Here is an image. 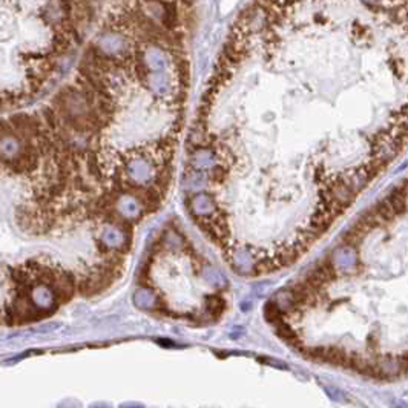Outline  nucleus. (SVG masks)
Masks as SVG:
<instances>
[{
  "label": "nucleus",
  "instance_id": "obj_1",
  "mask_svg": "<svg viewBox=\"0 0 408 408\" xmlns=\"http://www.w3.org/2000/svg\"><path fill=\"white\" fill-rule=\"evenodd\" d=\"M157 177V166L144 154H135L124 158L121 164V181L134 187H149Z\"/></svg>",
  "mask_w": 408,
  "mask_h": 408
},
{
  "label": "nucleus",
  "instance_id": "obj_2",
  "mask_svg": "<svg viewBox=\"0 0 408 408\" xmlns=\"http://www.w3.org/2000/svg\"><path fill=\"white\" fill-rule=\"evenodd\" d=\"M108 221H104L98 232V243L103 250L121 253L129 249V223L120 220L112 212L108 215Z\"/></svg>",
  "mask_w": 408,
  "mask_h": 408
},
{
  "label": "nucleus",
  "instance_id": "obj_22",
  "mask_svg": "<svg viewBox=\"0 0 408 408\" xmlns=\"http://www.w3.org/2000/svg\"><path fill=\"white\" fill-rule=\"evenodd\" d=\"M89 408H109V405H108V404H101V402H100V404H94V405H91Z\"/></svg>",
  "mask_w": 408,
  "mask_h": 408
},
{
  "label": "nucleus",
  "instance_id": "obj_5",
  "mask_svg": "<svg viewBox=\"0 0 408 408\" xmlns=\"http://www.w3.org/2000/svg\"><path fill=\"white\" fill-rule=\"evenodd\" d=\"M329 264L335 270V273L339 275H352L359 270V261H358V252L353 246H341L333 250V253L329 258Z\"/></svg>",
  "mask_w": 408,
  "mask_h": 408
},
{
  "label": "nucleus",
  "instance_id": "obj_11",
  "mask_svg": "<svg viewBox=\"0 0 408 408\" xmlns=\"http://www.w3.org/2000/svg\"><path fill=\"white\" fill-rule=\"evenodd\" d=\"M201 275H203L204 281L209 283V284L213 286V287L224 289V287L227 286V280H226V276H224L217 267H213V266H210V264H204V266H201Z\"/></svg>",
  "mask_w": 408,
  "mask_h": 408
},
{
  "label": "nucleus",
  "instance_id": "obj_18",
  "mask_svg": "<svg viewBox=\"0 0 408 408\" xmlns=\"http://www.w3.org/2000/svg\"><path fill=\"white\" fill-rule=\"evenodd\" d=\"M261 362H266L267 366L270 367H276V369H283V370H287L289 367L284 364V362H280V361H273L272 358H261Z\"/></svg>",
  "mask_w": 408,
  "mask_h": 408
},
{
  "label": "nucleus",
  "instance_id": "obj_21",
  "mask_svg": "<svg viewBox=\"0 0 408 408\" xmlns=\"http://www.w3.org/2000/svg\"><path fill=\"white\" fill-rule=\"evenodd\" d=\"M58 408H77V405H74L71 402H65V404H61Z\"/></svg>",
  "mask_w": 408,
  "mask_h": 408
},
{
  "label": "nucleus",
  "instance_id": "obj_15",
  "mask_svg": "<svg viewBox=\"0 0 408 408\" xmlns=\"http://www.w3.org/2000/svg\"><path fill=\"white\" fill-rule=\"evenodd\" d=\"M264 316H266V319H267L270 324H273V326H276L278 323H281V321L284 319L283 315H281V312L278 310V307L275 306L273 301L266 304V307H264Z\"/></svg>",
  "mask_w": 408,
  "mask_h": 408
},
{
  "label": "nucleus",
  "instance_id": "obj_16",
  "mask_svg": "<svg viewBox=\"0 0 408 408\" xmlns=\"http://www.w3.org/2000/svg\"><path fill=\"white\" fill-rule=\"evenodd\" d=\"M60 327H61L60 323H43V324H40L38 327H35L34 332H35V333H52V332L58 330Z\"/></svg>",
  "mask_w": 408,
  "mask_h": 408
},
{
  "label": "nucleus",
  "instance_id": "obj_6",
  "mask_svg": "<svg viewBox=\"0 0 408 408\" xmlns=\"http://www.w3.org/2000/svg\"><path fill=\"white\" fill-rule=\"evenodd\" d=\"M26 149V143L14 132H6L0 135V163L3 164L12 163L18 160Z\"/></svg>",
  "mask_w": 408,
  "mask_h": 408
},
{
  "label": "nucleus",
  "instance_id": "obj_10",
  "mask_svg": "<svg viewBox=\"0 0 408 408\" xmlns=\"http://www.w3.org/2000/svg\"><path fill=\"white\" fill-rule=\"evenodd\" d=\"M387 203L392 206V209L395 210L396 215L405 212V209H407V184H405V181L402 183L401 187L393 190V194L387 198Z\"/></svg>",
  "mask_w": 408,
  "mask_h": 408
},
{
  "label": "nucleus",
  "instance_id": "obj_9",
  "mask_svg": "<svg viewBox=\"0 0 408 408\" xmlns=\"http://www.w3.org/2000/svg\"><path fill=\"white\" fill-rule=\"evenodd\" d=\"M134 304L140 310H157L161 306L160 298L149 287H140L134 293Z\"/></svg>",
  "mask_w": 408,
  "mask_h": 408
},
{
  "label": "nucleus",
  "instance_id": "obj_13",
  "mask_svg": "<svg viewBox=\"0 0 408 408\" xmlns=\"http://www.w3.org/2000/svg\"><path fill=\"white\" fill-rule=\"evenodd\" d=\"M163 244L167 249H181L186 247V241L181 235H178L175 230H167L163 237Z\"/></svg>",
  "mask_w": 408,
  "mask_h": 408
},
{
  "label": "nucleus",
  "instance_id": "obj_3",
  "mask_svg": "<svg viewBox=\"0 0 408 408\" xmlns=\"http://www.w3.org/2000/svg\"><path fill=\"white\" fill-rule=\"evenodd\" d=\"M26 299L37 315H48L54 312L60 303L55 290L46 281H38L29 286Z\"/></svg>",
  "mask_w": 408,
  "mask_h": 408
},
{
  "label": "nucleus",
  "instance_id": "obj_24",
  "mask_svg": "<svg viewBox=\"0 0 408 408\" xmlns=\"http://www.w3.org/2000/svg\"><path fill=\"white\" fill-rule=\"evenodd\" d=\"M393 408H405V404H404V402H398Z\"/></svg>",
  "mask_w": 408,
  "mask_h": 408
},
{
  "label": "nucleus",
  "instance_id": "obj_17",
  "mask_svg": "<svg viewBox=\"0 0 408 408\" xmlns=\"http://www.w3.org/2000/svg\"><path fill=\"white\" fill-rule=\"evenodd\" d=\"M324 390H326V393L330 396V399H333V401H338V402H346L347 399L344 398V393H341L338 389H333V387H324Z\"/></svg>",
  "mask_w": 408,
  "mask_h": 408
},
{
  "label": "nucleus",
  "instance_id": "obj_23",
  "mask_svg": "<svg viewBox=\"0 0 408 408\" xmlns=\"http://www.w3.org/2000/svg\"><path fill=\"white\" fill-rule=\"evenodd\" d=\"M158 344H163V346H172V342L167 341V339H158Z\"/></svg>",
  "mask_w": 408,
  "mask_h": 408
},
{
  "label": "nucleus",
  "instance_id": "obj_7",
  "mask_svg": "<svg viewBox=\"0 0 408 408\" xmlns=\"http://www.w3.org/2000/svg\"><path fill=\"white\" fill-rule=\"evenodd\" d=\"M189 210L194 218H203L210 217L218 210V206L213 200V197L207 192H198L189 198Z\"/></svg>",
  "mask_w": 408,
  "mask_h": 408
},
{
  "label": "nucleus",
  "instance_id": "obj_8",
  "mask_svg": "<svg viewBox=\"0 0 408 408\" xmlns=\"http://www.w3.org/2000/svg\"><path fill=\"white\" fill-rule=\"evenodd\" d=\"M215 164H218V154L213 146H206V147H198V149L190 151L189 166L192 170L206 172Z\"/></svg>",
  "mask_w": 408,
  "mask_h": 408
},
{
  "label": "nucleus",
  "instance_id": "obj_4",
  "mask_svg": "<svg viewBox=\"0 0 408 408\" xmlns=\"http://www.w3.org/2000/svg\"><path fill=\"white\" fill-rule=\"evenodd\" d=\"M112 213L115 217H118L120 220L131 224V223L140 220L146 213V210H144L143 204L140 203V200L134 194L120 192L115 195V198L112 201Z\"/></svg>",
  "mask_w": 408,
  "mask_h": 408
},
{
  "label": "nucleus",
  "instance_id": "obj_14",
  "mask_svg": "<svg viewBox=\"0 0 408 408\" xmlns=\"http://www.w3.org/2000/svg\"><path fill=\"white\" fill-rule=\"evenodd\" d=\"M224 307H226V303H224V299L221 296H207L206 298V310L213 318L220 316L223 313Z\"/></svg>",
  "mask_w": 408,
  "mask_h": 408
},
{
  "label": "nucleus",
  "instance_id": "obj_19",
  "mask_svg": "<svg viewBox=\"0 0 408 408\" xmlns=\"http://www.w3.org/2000/svg\"><path fill=\"white\" fill-rule=\"evenodd\" d=\"M120 408H144V407L140 405V404H123V405H120Z\"/></svg>",
  "mask_w": 408,
  "mask_h": 408
},
{
  "label": "nucleus",
  "instance_id": "obj_20",
  "mask_svg": "<svg viewBox=\"0 0 408 408\" xmlns=\"http://www.w3.org/2000/svg\"><path fill=\"white\" fill-rule=\"evenodd\" d=\"M241 309H243V312H249L252 309V304L250 303H243L241 304Z\"/></svg>",
  "mask_w": 408,
  "mask_h": 408
},
{
  "label": "nucleus",
  "instance_id": "obj_12",
  "mask_svg": "<svg viewBox=\"0 0 408 408\" xmlns=\"http://www.w3.org/2000/svg\"><path fill=\"white\" fill-rule=\"evenodd\" d=\"M275 327H276L278 335H280L284 341H287L289 344H293V346L298 344V335L293 332V329H292V326H290L289 323H286V321L283 319V321L278 323Z\"/></svg>",
  "mask_w": 408,
  "mask_h": 408
}]
</instances>
